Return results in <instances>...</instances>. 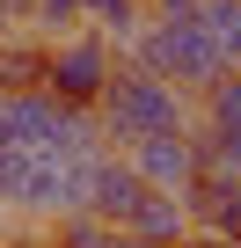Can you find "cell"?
<instances>
[{
	"mask_svg": "<svg viewBox=\"0 0 241 248\" xmlns=\"http://www.w3.org/2000/svg\"><path fill=\"white\" fill-rule=\"evenodd\" d=\"M95 117H102V132H110V146L125 154V146H139V139H161V132H190V95L183 88H168V80H154L146 66H117V80L102 88V102H95Z\"/></svg>",
	"mask_w": 241,
	"mask_h": 248,
	"instance_id": "6da1fadb",
	"label": "cell"
},
{
	"mask_svg": "<svg viewBox=\"0 0 241 248\" xmlns=\"http://www.w3.org/2000/svg\"><path fill=\"white\" fill-rule=\"evenodd\" d=\"M132 66H146L154 80H168V88H212L219 73H226V59H219V44H212V30L197 22V15H154L146 30H139V44H132Z\"/></svg>",
	"mask_w": 241,
	"mask_h": 248,
	"instance_id": "7a4b0ae2",
	"label": "cell"
},
{
	"mask_svg": "<svg viewBox=\"0 0 241 248\" xmlns=\"http://www.w3.org/2000/svg\"><path fill=\"white\" fill-rule=\"evenodd\" d=\"M117 80V51L95 37V30H73L51 44V66H44V95L66 102V109H95L102 88Z\"/></svg>",
	"mask_w": 241,
	"mask_h": 248,
	"instance_id": "3957f363",
	"label": "cell"
},
{
	"mask_svg": "<svg viewBox=\"0 0 241 248\" xmlns=\"http://www.w3.org/2000/svg\"><path fill=\"white\" fill-rule=\"evenodd\" d=\"M125 161L139 168V183L146 190H190L197 183V132H161V139H139V146H125Z\"/></svg>",
	"mask_w": 241,
	"mask_h": 248,
	"instance_id": "277c9868",
	"label": "cell"
},
{
	"mask_svg": "<svg viewBox=\"0 0 241 248\" xmlns=\"http://www.w3.org/2000/svg\"><path fill=\"white\" fill-rule=\"evenodd\" d=\"M139 197H146V183H139V168H132L125 154H102V161L88 168V212H95V219H110L117 233L132 226Z\"/></svg>",
	"mask_w": 241,
	"mask_h": 248,
	"instance_id": "5b68a950",
	"label": "cell"
},
{
	"mask_svg": "<svg viewBox=\"0 0 241 248\" xmlns=\"http://www.w3.org/2000/svg\"><path fill=\"white\" fill-rule=\"evenodd\" d=\"M183 212H190V233H212V241H234V248H241V183L197 175V183L183 190Z\"/></svg>",
	"mask_w": 241,
	"mask_h": 248,
	"instance_id": "8992f818",
	"label": "cell"
},
{
	"mask_svg": "<svg viewBox=\"0 0 241 248\" xmlns=\"http://www.w3.org/2000/svg\"><path fill=\"white\" fill-rule=\"evenodd\" d=\"M59 124V102L37 88V95H0V146H22V154H44Z\"/></svg>",
	"mask_w": 241,
	"mask_h": 248,
	"instance_id": "52a82bcc",
	"label": "cell"
},
{
	"mask_svg": "<svg viewBox=\"0 0 241 248\" xmlns=\"http://www.w3.org/2000/svg\"><path fill=\"white\" fill-rule=\"evenodd\" d=\"M146 22H154L146 0H80V30H95L110 51H132Z\"/></svg>",
	"mask_w": 241,
	"mask_h": 248,
	"instance_id": "ba28073f",
	"label": "cell"
},
{
	"mask_svg": "<svg viewBox=\"0 0 241 248\" xmlns=\"http://www.w3.org/2000/svg\"><path fill=\"white\" fill-rule=\"evenodd\" d=\"M125 233H139V241H154V248H183V241H190V212H183L176 190H146Z\"/></svg>",
	"mask_w": 241,
	"mask_h": 248,
	"instance_id": "9c48e42d",
	"label": "cell"
},
{
	"mask_svg": "<svg viewBox=\"0 0 241 248\" xmlns=\"http://www.w3.org/2000/svg\"><path fill=\"white\" fill-rule=\"evenodd\" d=\"M44 66H51V44L8 37V44H0V95H37L44 88Z\"/></svg>",
	"mask_w": 241,
	"mask_h": 248,
	"instance_id": "30bf717a",
	"label": "cell"
},
{
	"mask_svg": "<svg viewBox=\"0 0 241 248\" xmlns=\"http://www.w3.org/2000/svg\"><path fill=\"white\" fill-rule=\"evenodd\" d=\"M197 175H226V183H241V132L205 124V132H197Z\"/></svg>",
	"mask_w": 241,
	"mask_h": 248,
	"instance_id": "8fae6325",
	"label": "cell"
},
{
	"mask_svg": "<svg viewBox=\"0 0 241 248\" xmlns=\"http://www.w3.org/2000/svg\"><path fill=\"white\" fill-rule=\"evenodd\" d=\"M125 233H117L110 219H95V212H66V219H51V248H117Z\"/></svg>",
	"mask_w": 241,
	"mask_h": 248,
	"instance_id": "7c38bea8",
	"label": "cell"
},
{
	"mask_svg": "<svg viewBox=\"0 0 241 248\" xmlns=\"http://www.w3.org/2000/svg\"><path fill=\"white\" fill-rule=\"evenodd\" d=\"M205 124H219V132H241V73H219L205 88Z\"/></svg>",
	"mask_w": 241,
	"mask_h": 248,
	"instance_id": "4fadbf2b",
	"label": "cell"
},
{
	"mask_svg": "<svg viewBox=\"0 0 241 248\" xmlns=\"http://www.w3.org/2000/svg\"><path fill=\"white\" fill-rule=\"evenodd\" d=\"M30 22L59 44V37H73V30H80V0H37V8H30Z\"/></svg>",
	"mask_w": 241,
	"mask_h": 248,
	"instance_id": "5bb4252c",
	"label": "cell"
},
{
	"mask_svg": "<svg viewBox=\"0 0 241 248\" xmlns=\"http://www.w3.org/2000/svg\"><path fill=\"white\" fill-rule=\"evenodd\" d=\"M205 0H146V15H197Z\"/></svg>",
	"mask_w": 241,
	"mask_h": 248,
	"instance_id": "9a60e30c",
	"label": "cell"
},
{
	"mask_svg": "<svg viewBox=\"0 0 241 248\" xmlns=\"http://www.w3.org/2000/svg\"><path fill=\"white\" fill-rule=\"evenodd\" d=\"M0 248H51V241H30V233H22V241H0Z\"/></svg>",
	"mask_w": 241,
	"mask_h": 248,
	"instance_id": "2e32d148",
	"label": "cell"
},
{
	"mask_svg": "<svg viewBox=\"0 0 241 248\" xmlns=\"http://www.w3.org/2000/svg\"><path fill=\"white\" fill-rule=\"evenodd\" d=\"M8 37H15V22H8V8H0V44H8Z\"/></svg>",
	"mask_w": 241,
	"mask_h": 248,
	"instance_id": "e0dca14e",
	"label": "cell"
},
{
	"mask_svg": "<svg viewBox=\"0 0 241 248\" xmlns=\"http://www.w3.org/2000/svg\"><path fill=\"white\" fill-rule=\"evenodd\" d=\"M117 248H154V241H139V233H125V241H117Z\"/></svg>",
	"mask_w": 241,
	"mask_h": 248,
	"instance_id": "ac0fdd59",
	"label": "cell"
}]
</instances>
